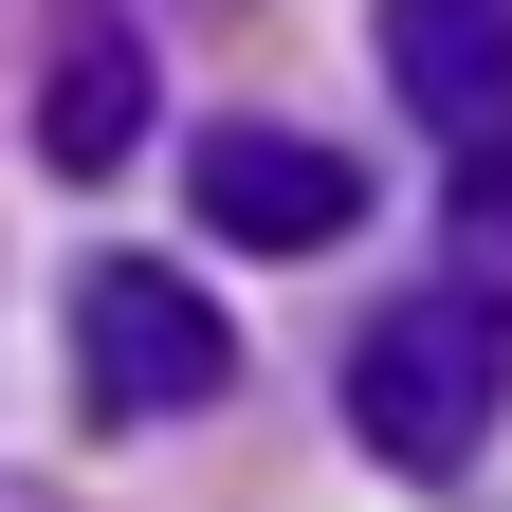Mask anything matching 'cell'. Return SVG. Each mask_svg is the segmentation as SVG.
Wrapping results in <instances>:
<instances>
[{"label": "cell", "instance_id": "obj_3", "mask_svg": "<svg viewBox=\"0 0 512 512\" xmlns=\"http://www.w3.org/2000/svg\"><path fill=\"white\" fill-rule=\"evenodd\" d=\"M183 202H202V238H256V256H311V238H348L366 220V165L348 147H311V128H202L183 147Z\"/></svg>", "mask_w": 512, "mask_h": 512}, {"label": "cell", "instance_id": "obj_1", "mask_svg": "<svg viewBox=\"0 0 512 512\" xmlns=\"http://www.w3.org/2000/svg\"><path fill=\"white\" fill-rule=\"evenodd\" d=\"M512 403V311L494 293H403V311H366V348H348V439L384 476H458L476 439Z\"/></svg>", "mask_w": 512, "mask_h": 512}, {"label": "cell", "instance_id": "obj_6", "mask_svg": "<svg viewBox=\"0 0 512 512\" xmlns=\"http://www.w3.org/2000/svg\"><path fill=\"white\" fill-rule=\"evenodd\" d=\"M458 293H512V147L458 165Z\"/></svg>", "mask_w": 512, "mask_h": 512}, {"label": "cell", "instance_id": "obj_2", "mask_svg": "<svg viewBox=\"0 0 512 512\" xmlns=\"http://www.w3.org/2000/svg\"><path fill=\"white\" fill-rule=\"evenodd\" d=\"M74 384H92L110 421L220 403V384H238V330H220V293L183 275V256H92V275H74Z\"/></svg>", "mask_w": 512, "mask_h": 512}, {"label": "cell", "instance_id": "obj_5", "mask_svg": "<svg viewBox=\"0 0 512 512\" xmlns=\"http://www.w3.org/2000/svg\"><path fill=\"white\" fill-rule=\"evenodd\" d=\"M128 128H147V37L128 19H74L37 74V165H128Z\"/></svg>", "mask_w": 512, "mask_h": 512}, {"label": "cell", "instance_id": "obj_4", "mask_svg": "<svg viewBox=\"0 0 512 512\" xmlns=\"http://www.w3.org/2000/svg\"><path fill=\"white\" fill-rule=\"evenodd\" d=\"M384 74L439 147H512V0H384Z\"/></svg>", "mask_w": 512, "mask_h": 512}]
</instances>
